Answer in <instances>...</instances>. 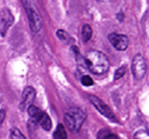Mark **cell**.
<instances>
[{
    "mask_svg": "<svg viewBox=\"0 0 149 139\" xmlns=\"http://www.w3.org/2000/svg\"><path fill=\"white\" fill-rule=\"evenodd\" d=\"M93 35V31H92V28L89 25H84L82 28V40L83 42H88L92 38Z\"/></svg>",
    "mask_w": 149,
    "mask_h": 139,
    "instance_id": "obj_10",
    "label": "cell"
},
{
    "mask_svg": "<svg viewBox=\"0 0 149 139\" xmlns=\"http://www.w3.org/2000/svg\"><path fill=\"white\" fill-rule=\"evenodd\" d=\"M134 139H149V135L145 129L138 130L134 135Z\"/></svg>",
    "mask_w": 149,
    "mask_h": 139,
    "instance_id": "obj_14",
    "label": "cell"
},
{
    "mask_svg": "<svg viewBox=\"0 0 149 139\" xmlns=\"http://www.w3.org/2000/svg\"><path fill=\"white\" fill-rule=\"evenodd\" d=\"M35 98H36V90L34 89V87H32V86L25 87L23 94H22V103H21V106H19L21 110L23 111L27 110L31 105H33Z\"/></svg>",
    "mask_w": 149,
    "mask_h": 139,
    "instance_id": "obj_8",
    "label": "cell"
},
{
    "mask_svg": "<svg viewBox=\"0 0 149 139\" xmlns=\"http://www.w3.org/2000/svg\"><path fill=\"white\" fill-rule=\"evenodd\" d=\"M85 63L87 68L96 75H102L109 69V61L104 53L100 51H90L85 58Z\"/></svg>",
    "mask_w": 149,
    "mask_h": 139,
    "instance_id": "obj_1",
    "label": "cell"
},
{
    "mask_svg": "<svg viewBox=\"0 0 149 139\" xmlns=\"http://www.w3.org/2000/svg\"><path fill=\"white\" fill-rule=\"evenodd\" d=\"M1 100H2V92L0 90V102H1Z\"/></svg>",
    "mask_w": 149,
    "mask_h": 139,
    "instance_id": "obj_20",
    "label": "cell"
},
{
    "mask_svg": "<svg viewBox=\"0 0 149 139\" xmlns=\"http://www.w3.org/2000/svg\"><path fill=\"white\" fill-rule=\"evenodd\" d=\"M54 139H68L65 128L62 124H59L54 132Z\"/></svg>",
    "mask_w": 149,
    "mask_h": 139,
    "instance_id": "obj_11",
    "label": "cell"
},
{
    "mask_svg": "<svg viewBox=\"0 0 149 139\" xmlns=\"http://www.w3.org/2000/svg\"><path fill=\"white\" fill-rule=\"evenodd\" d=\"M9 139H26V137L22 133L21 130L13 127V128H11L10 132H9Z\"/></svg>",
    "mask_w": 149,
    "mask_h": 139,
    "instance_id": "obj_12",
    "label": "cell"
},
{
    "mask_svg": "<svg viewBox=\"0 0 149 139\" xmlns=\"http://www.w3.org/2000/svg\"><path fill=\"white\" fill-rule=\"evenodd\" d=\"M22 3L24 5L26 12L29 17L30 28H31L33 33H39L42 30L43 25V19L41 17L39 10L36 7L33 0H22Z\"/></svg>",
    "mask_w": 149,
    "mask_h": 139,
    "instance_id": "obj_3",
    "label": "cell"
},
{
    "mask_svg": "<svg viewBox=\"0 0 149 139\" xmlns=\"http://www.w3.org/2000/svg\"><path fill=\"white\" fill-rule=\"evenodd\" d=\"M100 139H118V138L116 135L112 134V133H106V134L102 135V136L100 137Z\"/></svg>",
    "mask_w": 149,
    "mask_h": 139,
    "instance_id": "obj_17",
    "label": "cell"
},
{
    "mask_svg": "<svg viewBox=\"0 0 149 139\" xmlns=\"http://www.w3.org/2000/svg\"><path fill=\"white\" fill-rule=\"evenodd\" d=\"M27 110L30 116H31L32 118L36 119V121L39 123L40 126H41L44 130H46V131L51 130V128H52L51 119H50V117L48 116L45 112L41 111L38 107L34 106V105H31Z\"/></svg>",
    "mask_w": 149,
    "mask_h": 139,
    "instance_id": "obj_4",
    "label": "cell"
},
{
    "mask_svg": "<svg viewBox=\"0 0 149 139\" xmlns=\"http://www.w3.org/2000/svg\"><path fill=\"white\" fill-rule=\"evenodd\" d=\"M81 82H82V84H83V85H85V86H91V85H93V84H94L93 79H92L89 75H84L83 77H82V79H81Z\"/></svg>",
    "mask_w": 149,
    "mask_h": 139,
    "instance_id": "obj_15",
    "label": "cell"
},
{
    "mask_svg": "<svg viewBox=\"0 0 149 139\" xmlns=\"http://www.w3.org/2000/svg\"><path fill=\"white\" fill-rule=\"evenodd\" d=\"M56 36H57L61 41L65 42V43H70V42L72 41V38L70 37V35H68V33H65L63 30H57Z\"/></svg>",
    "mask_w": 149,
    "mask_h": 139,
    "instance_id": "obj_13",
    "label": "cell"
},
{
    "mask_svg": "<svg viewBox=\"0 0 149 139\" xmlns=\"http://www.w3.org/2000/svg\"><path fill=\"white\" fill-rule=\"evenodd\" d=\"M5 115H6V113H5V110H4V109H1V110H0V124H2L3 121H4Z\"/></svg>",
    "mask_w": 149,
    "mask_h": 139,
    "instance_id": "obj_18",
    "label": "cell"
},
{
    "mask_svg": "<svg viewBox=\"0 0 149 139\" xmlns=\"http://www.w3.org/2000/svg\"><path fill=\"white\" fill-rule=\"evenodd\" d=\"M125 73H126V67H124V66L120 67V68H118V69L116 71V73H114V80L120 79V78H122L123 76L125 75Z\"/></svg>",
    "mask_w": 149,
    "mask_h": 139,
    "instance_id": "obj_16",
    "label": "cell"
},
{
    "mask_svg": "<svg viewBox=\"0 0 149 139\" xmlns=\"http://www.w3.org/2000/svg\"><path fill=\"white\" fill-rule=\"evenodd\" d=\"M89 100L91 102V104L95 107V109L100 114H102L104 117L108 118L109 120L113 121V122H116V116H114L113 112L108 108L107 105L104 104L103 100H101L96 96H89Z\"/></svg>",
    "mask_w": 149,
    "mask_h": 139,
    "instance_id": "obj_6",
    "label": "cell"
},
{
    "mask_svg": "<svg viewBox=\"0 0 149 139\" xmlns=\"http://www.w3.org/2000/svg\"><path fill=\"white\" fill-rule=\"evenodd\" d=\"M99 1H107V0H99Z\"/></svg>",
    "mask_w": 149,
    "mask_h": 139,
    "instance_id": "obj_21",
    "label": "cell"
},
{
    "mask_svg": "<svg viewBox=\"0 0 149 139\" xmlns=\"http://www.w3.org/2000/svg\"><path fill=\"white\" fill-rule=\"evenodd\" d=\"M108 40L111 45L118 51H125L129 46V39L127 36L120 35V34H110L108 36Z\"/></svg>",
    "mask_w": 149,
    "mask_h": 139,
    "instance_id": "obj_7",
    "label": "cell"
},
{
    "mask_svg": "<svg viewBox=\"0 0 149 139\" xmlns=\"http://www.w3.org/2000/svg\"><path fill=\"white\" fill-rule=\"evenodd\" d=\"M132 73L136 79L140 80L146 73V61L141 54H137L132 61Z\"/></svg>",
    "mask_w": 149,
    "mask_h": 139,
    "instance_id": "obj_5",
    "label": "cell"
},
{
    "mask_svg": "<svg viewBox=\"0 0 149 139\" xmlns=\"http://www.w3.org/2000/svg\"><path fill=\"white\" fill-rule=\"evenodd\" d=\"M116 17H118V19H120V21H123V17H124V14H123V13H118Z\"/></svg>",
    "mask_w": 149,
    "mask_h": 139,
    "instance_id": "obj_19",
    "label": "cell"
},
{
    "mask_svg": "<svg viewBox=\"0 0 149 139\" xmlns=\"http://www.w3.org/2000/svg\"><path fill=\"white\" fill-rule=\"evenodd\" d=\"M13 21H15V17H13V13L10 12V10H8L7 8L3 9L1 11V19H0V23H1L0 31H1V35L5 36V33L13 25Z\"/></svg>",
    "mask_w": 149,
    "mask_h": 139,
    "instance_id": "obj_9",
    "label": "cell"
},
{
    "mask_svg": "<svg viewBox=\"0 0 149 139\" xmlns=\"http://www.w3.org/2000/svg\"><path fill=\"white\" fill-rule=\"evenodd\" d=\"M86 120V114L80 108H70L64 115V123L72 133L80 131L83 123Z\"/></svg>",
    "mask_w": 149,
    "mask_h": 139,
    "instance_id": "obj_2",
    "label": "cell"
}]
</instances>
